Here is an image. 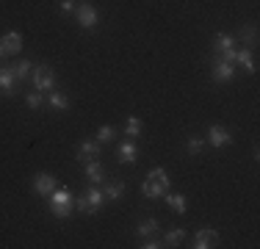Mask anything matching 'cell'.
<instances>
[{
	"instance_id": "7402d4cb",
	"label": "cell",
	"mask_w": 260,
	"mask_h": 249,
	"mask_svg": "<svg viewBox=\"0 0 260 249\" xmlns=\"http://www.w3.org/2000/svg\"><path fill=\"white\" fill-rule=\"evenodd\" d=\"M30 67H34V64H30L28 58H22V61H17V64H11V70H14V78H22V80H25L28 75L34 72Z\"/></svg>"
},
{
	"instance_id": "8992f818",
	"label": "cell",
	"mask_w": 260,
	"mask_h": 249,
	"mask_svg": "<svg viewBox=\"0 0 260 249\" xmlns=\"http://www.w3.org/2000/svg\"><path fill=\"white\" fill-rule=\"evenodd\" d=\"M22 50V34L20 30H6L3 36H0V61L6 58V55H17Z\"/></svg>"
},
{
	"instance_id": "6da1fadb",
	"label": "cell",
	"mask_w": 260,
	"mask_h": 249,
	"mask_svg": "<svg viewBox=\"0 0 260 249\" xmlns=\"http://www.w3.org/2000/svg\"><path fill=\"white\" fill-rule=\"evenodd\" d=\"M141 191H144V197H150V199H160L166 191H169V174H166L164 166H155V169L147 174Z\"/></svg>"
},
{
	"instance_id": "cb8c5ba5",
	"label": "cell",
	"mask_w": 260,
	"mask_h": 249,
	"mask_svg": "<svg viewBox=\"0 0 260 249\" xmlns=\"http://www.w3.org/2000/svg\"><path fill=\"white\" fill-rule=\"evenodd\" d=\"M125 133L130 136V139H139V136H141V119L130 116V119L125 122Z\"/></svg>"
},
{
	"instance_id": "603a6c76",
	"label": "cell",
	"mask_w": 260,
	"mask_h": 249,
	"mask_svg": "<svg viewBox=\"0 0 260 249\" xmlns=\"http://www.w3.org/2000/svg\"><path fill=\"white\" fill-rule=\"evenodd\" d=\"M50 108H55V111H67L70 108V100H67L64 95H61V91H50Z\"/></svg>"
},
{
	"instance_id": "484cf974",
	"label": "cell",
	"mask_w": 260,
	"mask_h": 249,
	"mask_svg": "<svg viewBox=\"0 0 260 249\" xmlns=\"http://www.w3.org/2000/svg\"><path fill=\"white\" fill-rule=\"evenodd\" d=\"M202 152V139H188V155H200Z\"/></svg>"
},
{
	"instance_id": "4fadbf2b",
	"label": "cell",
	"mask_w": 260,
	"mask_h": 249,
	"mask_svg": "<svg viewBox=\"0 0 260 249\" xmlns=\"http://www.w3.org/2000/svg\"><path fill=\"white\" fill-rule=\"evenodd\" d=\"M233 72H235V67L227 64V61H216L213 64V80L216 83H227V80H233Z\"/></svg>"
},
{
	"instance_id": "4316f807",
	"label": "cell",
	"mask_w": 260,
	"mask_h": 249,
	"mask_svg": "<svg viewBox=\"0 0 260 249\" xmlns=\"http://www.w3.org/2000/svg\"><path fill=\"white\" fill-rule=\"evenodd\" d=\"M141 246H144V249H160L164 244H160V241H155V238L150 235V238H144V244H141Z\"/></svg>"
},
{
	"instance_id": "3957f363",
	"label": "cell",
	"mask_w": 260,
	"mask_h": 249,
	"mask_svg": "<svg viewBox=\"0 0 260 249\" xmlns=\"http://www.w3.org/2000/svg\"><path fill=\"white\" fill-rule=\"evenodd\" d=\"M103 202H105V194L100 189H89L86 194H80L75 199V208L80 210V213H97V210L103 208Z\"/></svg>"
},
{
	"instance_id": "ffe728a7",
	"label": "cell",
	"mask_w": 260,
	"mask_h": 249,
	"mask_svg": "<svg viewBox=\"0 0 260 249\" xmlns=\"http://www.w3.org/2000/svg\"><path fill=\"white\" fill-rule=\"evenodd\" d=\"M103 194H105V199H111V202H114V199H119L122 194H125V183H119V180H116V183H108Z\"/></svg>"
},
{
	"instance_id": "5b68a950",
	"label": "cell",
	"mask_w": 260,
	"mask_h": 249,
	"mask_svg": "<svg viewBox=\"0 0 260 249\" xmlns=\"http://www.w3.org/2000/svg\"><path fill=\"white\" fill-rule=\"evenodd\" d=\"M213 50H216L219 55H224L221 61L235 64V53H238V50H235V39H233L230 34H216V36H213Z\"/></svg>"
},
{
	"instance_id": "9a60e30c",
	"label": "cell",
	"mask_w": 260,
	"mask_h": 249,
	"mask_svg": "<svg viewBox=\"0 0 260 249\" xmlns=\"http://www.w3.org/2000/svg\"><path fill=\"white\" fill-rule=\"evenodd\" d=\"M83 172H86V177H89L91 183H103V177H105V174H103V166L97 164L94 158L86 161V164H83Z\"/></svg>"
},
{
	"instance_id": "9c48e42d",
	"label": "cell",
	"mask_w": 260,
	"mask_h": 249,
	"mask_svg": "<svg viewBox=\"0 0 260 249\" xmlns=\"http://www.w3.org/2000/svg\"><path fill=\"white\" fill-rule=\"evenodd\" d=\"M34 191H36L39 197L47 199V197L55 191V177H53L50 172H39V174L34 177Z\"/></svg>"
},
{
	"instance_id": "d4e9b609",
	"label": "cell",
	"mask_w": 260,
	"mask_h": 249,
	"mask_svg": "<svg viewBox=\"0 0 260 249\" xmlns=\"http://www.w3.org/2000/svg\"><path fill=\"white\" fill-rule=\"evenodd\" d=\"M25 105H28V108H39V105H42V91H30V95L25 97Z\"/></svg>"
},
{
	"instance_id": "d6986e66",
	"label": "cell",
	"mask_w": 260,
	"mask_h": 249,
	"mask_svg": "<svg viewBox=\"0 0 260 249\" xmlns=\"http://www.w3.org/2000/svg\"><path fill=\"white\" fill-rule=\"evenodd\" d=\"M183 241H185V230H180V227L169 230V233L164 235V246H180Z\"/></svg>"
},
{
	"instance_id": "277c9868",
	"label": "cell",
	"mask_w": 260,
	"mask_h": 249,
	"mask_svg": "<svg viewBox=\"0 0 260 249\" xmlns=\"http://www.w3.org/2000/svg\"><path fill=\"white\" fill-rule=\"evenodd\" d=\"M30 78H34V89L36 91H42V95H50V91L55 89V75H53V70L50 67H34V72H30Z\"/></svg>"
},
{
	"instance_id": "2e32d148",
	"label": "cell",
	"mask_w": 260,
	"mask_h": 249,
	"mask_svg": "<svg viewBox=\"0 0 260 249\" xmlns=\"http://www.w3.org/2000/svg\"><path fill=\"white\" fill-rule=\"evenodd\" d=\"M158 219H144L139 224V227H136V235H139V238H150V235H155L158 233Z\"/></svg>"
},
{
	"instance_id": "30bf717a",
	"label": "cell",
	"mask_w": 260,
	"mask_h": 249,
	"mask_svg": "<svg viewBox=\"0 0 260 249\" xmlns=\"http://www.w3.org/2000/svg\"><path fill=\"white\" fill-rule=\"evenodd\" d=\"M221 241V235H219V230H200V233L194 235V249H210V246H216Z\"/></svg>"
},
{
	"instance_id": "ba28073f",
	"label": "cell",
	"mask_w": 260,
	"mask_h": 249,
	"mask_svg": "<svg viewBox=\"0 0 260 249\" xmlns=\"http://www.w3.org/2000/svg\"><path fill=\"white\" fill-rule=\"evenodd\" d=\"M208 141H210V147L221 149V147H227L233 141V133L224 128V124H210L208 128Z\"/></svg>"
},
{
	"instance_id": "e0dca14e",
	"label": "cell",
	"mask_w": 260,
	"mask_h": 249,
	"mask_svg": "<svg viewBox=\"0 0 260 249\" xmlns=\"http://www.w3.org/2000/svg\"><path fill=\"white\" fill-rule=\"evenodd\" d=\"M235 64H241L246 72H249V75L257 70V64H255V58H252L249 50H238V53H235Z\"/></svg>"
},
{
	"instance_id": "83f0119b",
	"label": "cell",
	"mask_w": 260,
	"mask_h": 249,
	"mask_svg": "<svg viewBox=\"0 0 260 249\" xmlns=\"http://www.w3.org/2000/svg\"><path fill=\"white\" fill-rule=\"evenodd\" d=\"M72 9H75V3H72V0H61V11H64V14H70Z\"/></svg>"
},
{
	"instance_id": "7a4b0ae2",
	"label": "cell",
	"mask_w": 260,
	"mask_h": 249,
	"mask_svg": "<svg viewBox=\"0 0 260 249\" xmlns=\"http://www.w3.org/2000/svg\"><path fill=\"white\" fill-rule=\"evenodd\" d=\"M47 202H50V210L55 219H70L72 216V208H75V197H72L70 189H55L50 197H47Z\"/></svg>"
},
{
	"instance_id": "44dd1931",
	"label": "cell",
	"mask_w": 260,
	"mask_h": 249,
	"mask_svg": "<svg viewBox=\"0 0 260 249\" xmlns=\"http://www.w3.org/2000/svg\"><path fill=\"white\" fill-rule=\"evenodd\" d=\"M116 139V128L114 124H100V130H97V141L100 144H108V141Z\"/></svg>"
},
{
	"instance_id": "52a82bcc",
	"label": "cell",
	"mask_w": 260,
	"mask_h": 249,
	"mask_svg": "<svg viewBox=\"0 0 260 249\" xmlns=\"http://www.w3.org/2000/svg\"><path fill=\"white\" fill-rule=\"evenodd\" d=\"M75 20H78V25H80L83 30H94L100 17H97V9H94L91 3H80L78 9H75Z\"/></svg>"
},
{
	"instance_id": "8fae6325",
	"label": "cell",
	"mask_w": 260,
	"mask_h": 249,
	"mask_svg": "<svg viewBox=\"0 0 260 249\" xmlns=\"http://www.w3.org/2000/svg\"><path fill=\"white\" fill-rule=\"evenodd\" d=\"M100 155V141H80V147H78V161L80 164H86V161H91V158H97Z\"/></svg>"
},
{
	"instance_id": "7c38bea8",
	"label": "cell",
	"mask_w": 260,
	"mask_h": 249,
	"mask_svg": "<svg viewBox=\"0 0 260 249\" xmlns=\"http://www.w3.org/2000/svg\"><path fill=\"white\" fill-rule=\"evenodd\" d=\"M14 70L11 67H0V95L11 97L14 95Z\"/></svg>"
},
{
	"instance_id": "ac0fdd59",
	"label": "cell",
	"mask_w": 260,
	"mask_h": 249,
	"mask_svg": "<svg viewBox=\"0 0 260 249\" xmlns=\"http://www.w3.org/2000/svg\"><path fill=\"white\" fill-rule=\"evenodd\" d=\"M164 197H166V205H169L175 213H180V216L185 213V197L183 194H169V191H166Z\"/></svg>"
},
{
	"instance_id": "5bb4252c",
	"label": "cell",
	"mask_w": 260,
	"mask_h": 249,
	"mask_svg": "<svg viewBox=\"0 0 260 249\" xmlns=\"http://www.w3.org/2000/svg\"><path fill=\"white\" fill-rule=\"evenodd\" d=\"M136 161H139V147L133 141H125L119 147V164H136Z\"/></svg>"
}]
</instances>
